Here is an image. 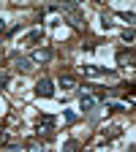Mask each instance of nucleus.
<instances>
[{
    "label": "nucleus",
    "instance_id": "7ed1b4c3",
    "mask_svg": "<svg viewBox=\"0 0 136 152\" xmlns=\"http://www.w3.org/2000/svg\"><path fill=\"white\" fill-rule=\"evenodd\" d=\"M35 95H41V98H52V95H54V84L49 79H38L35 82Z\"/></svg>",
    "mask_w": 136,
    "mask_h": 152
},
{
    "label": "nucleus",
    "instance_id": "ddd939ff",
    "mask_svg": "<svg viewBox=\"0 0 136 152\" xmlns=\"http://www.w3.org/2000/svg\"><path fill=\"white\" fill-rule=\"evenodd\" d=\"M123 41H125V44H133V30H131V27L123 30Z\"/></svg>",
    "mask_w": 136,
    "mask_h": 152
},
{
    "label": "nucleus",
    "instance_id": "4468645a",
    "mask_svg": "<svg viewBox=\"0 0 136 152\" xmlns=\"http://www.w3.org/2000/svg\"><path fill=\"white\" fill-rule=\"evenodd\" d=\"M63 120H65L68 125H74V122H76V114H74V111H63Z\"/></svg>",
    "mask_w": 136,
    "mask_h": 152
},
{
    "label": "nucleus",
    "instance_id": "f8f14e48",
    "mask_svg": "<svg viewBox=\"0 0 136 152\" xmlns=\"http://www.w3.org/2000/svg\"><path fill=\"white\" fill-rule=\"evenodd\" d=\"M76 149H79V141H76V139L63 141V152H76Z\"/></svg>",
    "mask_w": 136,
    "mask_h": 152
},
{
    "label": "nucleus",
    "instance_id": "dca6fc26",
    "mask_svg": "<svg viewBox=\"0 0 136 152\" xmlns=\"http://www.w3.org/2000/svg\"><path fill=\"white\" fill-rule=\"evenodd\" d=\"M101 22H104V27H112V16L109 14H101Z\"/></svg>",
    "mask_w": 136,
    "mask_h": 152
},
{
    "label": "nucleus",
    "instance_id": "a211bd4d",
    "mask_svg": "<svg viewBox=\"0 0 136 152\" xmlns=\"http://www.w3.org/2000/svg\"><path fill=\"white\" fill-rule=\"evenodd\" d=\"M6 33V19H0V35Z\"/></svg>",
    "mask_w": 136,
    "mask_h": 152
},
{
    "label": "nucleus",
    "instance_id": "6e6552de",
    "mask_svg": "<svg viewBox=\"0 0 136 152\" xmlns=\"http://www.w3.org/2000/svg\"><path fill=\"white\" fill-rule=\"evenodd\" d=\"M101 133H104L106 139H117V136H123V128H120V125H109V128H104Z\"/></svg>",
    "mask_w": 136,
    "mask_h": 152
},
{
    "label": "nucleus",
    "instance_id": "6ab92c4d",
    "mask_svg": "<svg viewBox=\"0 0 136 152\" xmlns=\"http://www.w3.org/2000/svg\"><path fill=\"white\" fill-rule=\"evenodd\" d=\"M79 152H93V149H79Z\"/></svg>",
    "mask_w": 136,
    "mask_h": 152
},
{
    "label": "nucleus",
    "instance_id": "9d476101",
    "mask_svg": "<svg viewBox=\"0 0 136 152\" xmlns=\"http://www.w3.org/2000/svg\"><path fill=\"white\" fill-rule=\"evenodd\" d=\"M25 149H27V152H44V144L38 141V139H30V141L25 144Z\"/></svg>",
    "mask_w": 136,
    "mask_h": 152
},
{
    "label": "nucleus",
    "instance_id": "423d86ee",
    "mask_svg": "<svg viewBox=\"0 0 136 152\" xmlns=\"http://www.w3.org/2000/svg\"><path fill=\"white\" fill-rule=\"evenodd\" d=\"M117 65H123V68L133 65V52H131V49H120V52H117Z\"/></svg>",
    "mask_w": 136,
    "mask_h": 152
},
{
    "label": "nucleus",
    "instance_id": "0eeeda50",
    "mask_svg": "<svg viewBox=\"0 0 136 152\" xmlns=\"http://www.w3.org/2000/svg\"><path fill=\"white\" fill-rule=\"evenodd\" d=\"M57 84H60L63 90H74V87H76L74 76H68V73H60V79H57Z\"/></svg>",
    "mask_w": 136,
    "mask_h": 152
},
{
    "label": "nucleus",
    "instance_id": "20e7f679",
    "mask_svg": "<svg viewBox=\"0 0 136 152\" xmlns=\"http://www.w3.org/2000/svg\"><path fill=\"white\" fill-rule=\"evenodd\" d=\"M95 106H98V101H95L90 92H82L79 95V109L82 111H95Z\"/></svg>",
    "mask_w": 136,
    "mask_h": 152
},
{
    "label": "nucleus",
    "instance_id": "9b49d317",
    "mask_svg": "<svg viewBox=\"0 0 136 152\" xmlns=\"http://www.w3.org/2000/svg\"><path fill=\"white\" fill-rule=\"evenodd\" d=\"M85 68V73H90V76H101V73H109L106 68H98V65H82Z\"/></svg>",
    "mask_w": 136,
    "mask_h": 152
},
{
    "label": "nucleus",
    "instance_id": "f257e3e1",
    "mask_svg": "<svg viewBox=\"0 0 136 152\" xmlns=\"http://www.w3.org/2000/svg\"><path fill=\"white\" fill-rule=\"evenodd\" d=\"M52 136H54V117L44 114V117L35 122V139H52Z\"/></svg>",
    "mask_w": 136,
    "mask_h": 152
},
{
    "label": "nucleus",
    "instance_id": "f03ea898",
    "mask_svg": "<svg viewBox=\"0 0 136 152\" xmlns=\"http://www.w3.org/2000/svg\"><path fill=\"white\" fill-rule=\"evenodd\" d=\"M52 60V49L49 46H35L33 52H30V63L33 65H44V63H49Z\"/></svg>",
    "mask_w": 136,
    "mask_h": 152
},
{
    "label": "nucleus",
    "instance_id": "2eb2a0df",
    "mask_svg": "<svg viewBox=\"0 0 136 152\" xmlns=\"http://www.w3.org/2000/svg\"><path fill=\"white\" fill-rule=\"evenodd\" d=\"M120 16L125 19V22H128V27H131V25L136 22V16H133V11H125V14H120Z\"/></svg>",
    "mask_w": 136,
    "mask_h": 152
},
{
    "label": "nucleus",
    "instance_id": "1a4fd4ad",
    "mask_svg": "<svg viewBox=\"0 0 136 152\" xmlns=\"http://www.w3.org/2000/svg\"><path fill=\"white\" fill-rule=\"evenodd\" d=\"M41 38H44V30H33L27 38H25V44H30V46H35L38 41H41Z\"/></svg>",
    "mask_w": 136,
    "mask_h": 152
},
{
    "label": "nucleus",
    "instance_id": "39448f33",
    "mask_svg": "<svg viewBox=\"0 0 136 152\" xmlns=\"http://www.w3.org/2000/svg\"><path fill=\"white\" fill-rule=\"evenodd\" d=\"M11 63L22 71V73H27L30 68H33V63H30V57H25V54H11Z\"/></svg>",
    "mask_w": 136,
    "mask_h": 152
},
{
    "label": "nucleus",
    "instance_id": "f3484780",
    "mask_svg": "<svg viewBox=\"0 0 136 152\" xmlns=\"http://www.w3.org/2000/svg\"><path fill=\"white\" fill-rule=\"evenodd\" d=\"M6 84H8V73H0V90H6Z\"/></svg>",
    "mask_w": 136,
    "mask_h": 152
}]
</instances>
